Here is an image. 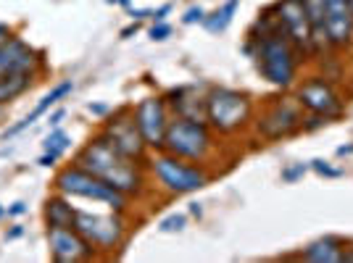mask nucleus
I'll list each match as a JSON object with an SVG mask.
<instances>
[{"mask_svg":"<svg viewBox=\"0 0 353 263\" xmlns=\"http://www.w3.org/2000/svg\"><path fill=\"white\" fill-rule=\"evenodd\" d=\"M163 98H166L169 111H172L174 116L206 121V92L198 95V87H195V85H182V87L169 90Z\"/></svg>","mask_w":353,"mask_h":263,"instance_id":"obj_16","label":"nucleus"},{"mask_svg":"<svg viewBox=\"0 0 353 263\" xmlns=\"http://www.w3.org/2000/svg\"><path fill=\"white\" fill-rule=\"evenodd\" d=\"M253 103L248 92L232 87L206 90V124L219 134H235L250 121Z\"/></svg>","mask_w":353,"mask_h":263,"instance_id":"obj_5","label":"nucleus"},{"mask_svg":"<svg viewBox=\"0 0 353 263\" xmlns=\"http://www.w3.org/2000/svg\"><path fill=\"white\" fill-rule=\"evenodd\" d=\"M0 111H3V108H0Z\"/></svg>","mask_w":353,"mask_h":263,"instance_id":"obj_43","label":"nucleus"},{"mask_svg":"<svg viewBox=\"0 0 353 263\" xmlns=\"http://www.w3.org/2000/svg\"><path fill=\"white\" fill-rule=\"evenodd\" d=\"M214 129L206 121L174 116L169 121V129L163 137V150L176 158H185L192 163H206L214 153Z\"/></svg>","mask_w":353,"mask_h":263,"instance_id":"obj_4","label":"nucleus"},{"mask_svg":"<svg viewBox=\"0 0 353 263\" xmlns=\"http://www.w3.org/2000/svg\"><path fill=\"white\" fill-rule=\"evenodd\" d=\"M274 16H277V30L293 43L301 61H303V56H314L311 27L306 8H303V0H277L274 3Z\"/></svg>","mask_w":353,"mask_h":263,"instance_id":"obj_11","label":"nucleus"},{"mask_svg":"<svg viewBox=\"0 0 353 263\" xmlns=\"http://www.w3.org/2000/svg\"><path fill=\"white\" fill-rule=\"evenodd\" d=\"M298 103L303 105V111L309 114H316V116H324L327 121L330 118H338L343 114V101L335 92V87L322 79V76H311L306 79L301 87H298Z\"/></svg>","mask_w":353,"mask_h":263,"instance_id":"obj_13","label":"nucleus"},{"mask_svg":"<svg viewBox=\"0 0 353 263\" xmlns=\"http://www.w3.org/2000/svg\"><path fill=\"white\" fill-rule=\"evenodd\" d=\"M203 19H206L203 6H190V8L182 14V24H185V27H190V24H203Z\"/></svg>","mask_w":353,"mask_h":263,"instance_id":"obj_27","label":"nucleus"},{"mask_svg":"<svg viewBox=\"0 0 353 263\" xmlns=\"http://www.w3.org/2000/svg\"><path fill=\"white\" fill-rule=\"evenodd\" d=\"M56 192H63L66 198H82V200H92V203L105 205L108 211H117V213H124L127 205H130V198L121 195L119 190H114L111 185H105L103 179H98L95 174L85 171L82 166L77 163H69L56 171L53 176V185H50Z\"/></svg>","mask_w":353,"mask_h":263,"instance_id":"obj_3","label":"nucleus"},{"mask_svg":"<svg viewBox=\"0 0 353 263\" xmlns=\"http://www.w3.org/2000/svg\"><path fill=\"white\" fill-rule=\"evenodd\" d=\"M72 147V137L66 134L63 129H50V134L45 137V143H43V150H48V153H56V156H61L63 158V153Z\"/></svg>","mask_w":353,"mask_h":263,"instance_id":"obj_23","label":"nucleus"},{"mask_svg":"<svg viewBox=\"0 0 353 263\" xmlns=\"http://www.w3.org/2000/svg\"><path fill=\"white\" fill-rule=\"evenodd\" d=\"M243 50L256 61V72L261 74L269 85L288 90L295 82L301 56L280 30L264 34V37H256V40L248 37Z\"/></svg>","mask_w":353,"mask_h":263,"instance_id":"obj_2","label":"nucleus"},{"mask_svg":"<svg viewBox=\"0 0 353 263\" xmlns=\"http://www.w3.org/2000/svg\"><path fill=\"white\" fill-rule=\"evenodd\" d=\"M61 161V156H56V153H48V150H43V156L37 158V166H45V169H53L56 163Z\"/></svg>","mask_w":353,"mask_h":263,"instance_id":"obj_30","label":"nucleus"},{"mask_svg":"<svg viewBox=\"0 0 353 263\" xmlns=\"http://www.w3.org/2000/svg\"><path fill=\"white\" fill-rule=\"evenodd\" d=\"M77 208L72 205V198H66L63 192L48 195L43 203V221L45 227H74Z\"/></svg>","mask_w":353,"mask_h":263,"instance_id":"obj_18","label":"nucleus"},{"mask_svg":"<svg viewBox=\"0 0 353 263\" xmlns=\"http://www.w3.org/2000/svg\"><path fill=\"white\" fill-rule=\"evenodd\" d=\"M111 6H121V8H132V0H105Z\"/></svg>","mask_w":353,"mask_h":263,"instance_id":"obj_39","label":"nucleus"},{"mask_svg":"<svg viewBox=\"0 0 353 263\" xmlns=\"http://www.w3.org/2000/svg\"><path fill=\"white\" fill-rule=\"evenodd\" d=\"M340 263H353V248L343 250V261H340Z\"/></svg>","mask_w":353,"mask_h":263,"instance_id":"obj_40","label":"nucleus"},{"mask_svg":"<svg viewBox=\"0 0 353 263\" xmlns=\"http://www.w3.org/2000/svg\"><path fill=\"white\" fill-rule=\"evenodd\" d=\"M63 116H66V111H63V108H56V111L48 116V127H50V129H56L61 121H63Z\"/></svg>","mask_w":353,"mask_h":263,"instance_id":"obj_33","label":"nucleus"},{"mask_svg":"<svg viewBox=\"0 0 353 263\" xmlns=\"http://www.w3.org/2000/svg\"><path fill=\"white\" fill-rule=\"evenodd\" d=\"M345 153H353V145H343V147H338V156H345Z\"/></svg>","mask_w":353,"mask_h":263,"instance_id":"obj_41","label":"nucleus"},{"mask_svg":"<svg viewBox=\"0 0 353 263\" xmlns=\"http://www.w3.org/2000/svg\"><path fill=\"white\" fill-rule=\"evenodd\" d=\"M137 32H140V21H132L130 27H124V30L119 32V37H121V40H130V37L137 34Z\"/></svg>","mask_w":353,"mask_h":263,"instance_id":"obj_35","label":"nucleus"},{"mask_svg":"<svg viewBox=\"0 0 353 263\" xmlns=\"http://www.w3.org/2000/svg\"><path fill=\"white\" fill-rule=\"evenodd\" d=\"M14 34H16V32H14V27H11V24H3V21H0V45L6 43V40H11Z\"/></svg>","mask_w":353,"mask_h":263,"instance_id":"obj_36","label":"nucleus"},{"mask_svg":"<svg viewBox=\"0 0 353 263\" xmlns=\"http://www.w3.org/2000/svg\"><path fill=\"white\" fill-rule=\"evenodd\" d=\"M88 111L92 116H108L111 114V105H105V103H88Z\"/></svg>","mask_w":353,"mask_h":263,"instance_id":"obj_31","label":"nucleus"},{"mask_svg":"<svg viewBox=\"0 0 353 263\" xmlns=\"http://www.w3.org/2000/svg\"><path fill=\"white\" fill-rule=\"evenodd\" d=\"M303 105L298 103V98H285V101L272 103L264 111V116L256 121V132L264 140H282L290 137L298 129H303Z\"/></svg>","mask_w":353,"mask_h":263,"instance_id":"obj_10","label":"nucleus"},{"mask_svg":"<svg viewBox=\"0 0 353 263\" xmlns=\"http://www.w3.org/2000/svg\"><path fill=\"white\" fill-rule=\"evenodd\" d=\"M45 240H48V255L56 263L92 261L101 255L74 227H45Z\"/></svg>","mask_w":353,"mask_h":263,"instance_id":"obj_12","label":"nucleus"},{"mask_svg":"<svg viewBox=\"0 0 353 263\" xmlns=\"http://www.w3.org/2000/svg\"><path fill=\"white\" fill-rule=\"evenodd\" d=\"M148 37H150L153 43L169 40V37H172V24H166V21H153V27L148 30Z\"/></svg>","mask_w":353,"mask_h":263,"instance_id":"obj_25","label":"nucleus"},{"mask_svg":"<svg viewBox=\"0 0 353 263\" xmlns=\"http://www.w3.org/2000/svg\"><path fill=\"white\" fill-rule=\"evenodd\" d=\"M74 229L82 234L98 253H114L117 248L124 245V237H127V224H124L121 213H117V211H111V213H90V211L77 208Z\"/></svg>","mask_w":353,"mask_h":263,"instance_id":"obj_7","label":"nucleus"},{"mask_svg":"<svg viewBox=\"0 0 353 263\" xmlns=\"http://www.w3.org/2000/svg\"><path fill=\"white\" fill-rule=\"evenodd\" d=\"M14 72H45V53L19 34L0 45V76Z\"/></svg>","mask_w":353,"mask_h":263,"instance_id":"obj_14","label":"nucleus"},{"mask_svg":"<svg viewBox=\"0 0 353 263\" xmlns=\"http://www.w3.org/2000/svg\"><path fill=\"white\" fill-rule=\"evenodd\" d=\"M190 213L195 216V219H201V216H203V205H201V203H190Z\"/></svg>","mask_w":353,"mask_h":263,"instance_id":"obj_38","label":"nucleus"},{"mask_svg":"<svg viewBox=\"0 0 353 263\" xmlns=\"http://www.w3.org/2000/svg\"><path fill=\"white\" fill-rule=\"evenodd\" d=\"M30 211V205L24 203V200H16V203H11L8 208H6V216H11V219H19V216H24Z\"/></svg>","mask_w":353,"mask_h":263,"instance_id":"obj_29","label":"nucleus"},{"mask_svg":"<svg viewBox=\"0 0 353 263\" xmlns=\"http://www.w3.org/2000/svg\"><path fill=\"white\" fill-rule=\"evenodd\" d=\"M74 163L82 166L90 174H95L98 179H103L105 185H111L114 190H119L127 198H137L143 192V185H145L143 163L121 156L103 132L92 134L88 143L77 150Z\"/></svg>","mask_w":353,"mask_h":263,"instance_id":"obj_1","label":"nucleus"},{"mask_svg":"<svg viewBox=\"0 0 353 263\" xmlns=\"http://www.w3.org/2000/svg\"><path fill=\"white\" fill-rule=\"evenodd\" d=\"M172 14V3H163V6H159V8H153V21H166V16Z\"/></svg>","mask_w":353,"mask_h":263,"instance_id":"obj_32","label":"nucleus"},{"mask_svg":"<svg viewBox=\"0 0 353 263\" xmlns=\"http://www.w3.org/2000/svg\"><path fill=\"white\" fill-rule=\"evenodd\" d=\"M101 132L111 140V145L117 147L121 156H127V158H132L137 163H145L148 145L145 140H143V134H140V129H137V124H134L130 105H124V108H119L114 114H108Z\"/></svg>","mask_w":353,"mask_h":263,"instance_id":"obj_9","label":"nucleus"},{"mask_svg":"<svg viewBox=\"0 0 353 263\" xmlns=\"http://www.w3.org/2000/svg\"><path fill=\"white\" fill-rule=\"evenodd\" d=\"M132 118L137 124V129L145 140L148 150H156L161 153L163 150V137H166V129H169V121H172V111H169V103L163 95H150V98H143L132 108Z\"/></svg>","mask_w":353,"mask_h":263,"instance_id":"obj_8","label":"nucleus"},{"mask_svg":"<svg viewBox=\"0 0 353 263\" xmlns=\"http://www.w3.org/2000/svg\"><path fill=\"white\" fill-rule=\"evenodd\" d=\"M150 171L161 185V190H166L169 195H190V192L203 190L211 182V171L203 163L176 158L166 150L156 153V158L150 161Z\"/></svg>","mask_w":353,"mask_h":263,"instance_id":"obj_6","label":"nucleus"},{"mask_svg":"<svg viewBox=\"0 0 353 263\" xmlns=\"http://www.w3.org/2000/svg\"><path fill=\"white\" fill-rule=\"evenodd\" d=\"M130 16H132V21H143V19L153 16V8H130Z\"/></svg>","mask_w":353,"mask_h":263,"instance_id":"obj_34","label":"nucleus"},{"mask_svg":"<svg viewBox=\"0 0 353 263\" xmlns=\"http://www.w3.org/2000/svg\"><path fill=\"white\" fill-rule=\"evenodd\" d=\"M311 166L309 163H293V166H288V169H282V182H288V185H293V182H298L301 176L309 171Z\"/></svg>","mask_w":353,"mask_h":263,"instance_id":"obj_26","label":"nucleus"},{"mask_svg":"<svg viewBox=\"0 0 353 263\" xmlns=\"http://www.w3.org/2000/svg\"><path fill=\"white\" fill-rule=\"evenodd\" d=\"M185 227H188V216H185V213H172V216H166V219L159 224V229H161V232H166V234H169V232H182Z\"/></svg>","mask_w":353,"mask_h":263,"instance_id":"obj_24","label":"nucleus"},{"mask_svg":"<svg viewBox=\"0 0 353 263\" xmlns=\"http://www.w3.org/2000/svg\"><path fill=\"white\" fill-rule=\"evenodd\" d=\"M37 72H14L0 76V108H6L8 103L19 101L21 95H27L34 82H37Z\"/></svg>","mask_w":353,"mask_h":263,"instance_id":"obj_20","label":"nucleus"},{"mask_svg":"<svg viewBox=\"0 0 353 263\" xmlns=\"http://www.w3.org/2000/svg\"><path fill=\"white\" fill-rule=\"evenodd\" d=\"M303 8H306V16H309L314 53H322V50L330 48L327 27H324V0H303Z\"/></svg>","mask_w":353,"mask_h":263,"instance_id":"obj_21","label":"nucleus"},{"mask_svg":"<svg viewBox=\"0 0 353 263\" xmlns=\"http://www.w3.org/2000/svg\"><path fill=\"white\" fill-rule=\"evenodd\" d=\"M343 250H345L343 240H338V237H322V240H314L311 245L301 250L298 258L311 263H340L343 261Z\"/></svg>","mask_w":353,"mask_h":263,"instance_id":"obj_19","label":"nucleus"},{"mask_svg":"<svg viewBox=\"0 0 353 263\" xmlns=\"http://www.w3.org/2000/svg\"><path fill=\"white\" fill-rule=\"evenodd\" d=\"M309 166H311V169H314V171H316L319 176H327V179H338V176H343V171H340V169H332V166H330L327 161H322V158L311 161Z\"/></svg>","mask_w":353,"mask_h":263,"instance_id":"obj_28","label":"nucleus"},{"mask_svg":"<svg viewBox=\"0 0 353 263\" xmlns=\"http://www.w3.org/2000/svg\"><path fill=\"white\" fill-rule=\"evenodd\" d=\"M237 8H240V0H221V6L216 8V11L206 14V19H203V27H206L211 34H219V32H224L230 24H232Z\"/></svg>","mask_w":353,"mask_h":263,"instance_id":"obj_22","label":"nucleus"},{"mask_svg":"<svg viewBox=\"0 0 353 263\" xmlns=\"http://www.w3.org/2000/svg\"><path fill=\"white\" fill-rule=\"evenodd\" d=\"M72 90H74V82H72V79H63V82H59V85H53V87H50V92H48V95H43V101L37 103V105L32 108L27 116L21 118V121H16L14 127H8V129L3 132V140L8 143V140H14L16 134L27 132L32 127V124L37 121V118H43L45 114L50 111V108H56V105H59V103L63 101V98H66V95H69Z\"/></svg>","mask_w":353,"mask_h":263,"instance_id":"obj_17","label":"nucleus"},{"mask_svg":"<svg viewBox=\"0 0 353 263\" xmlns=\"http://www.w3.org/2000/svg\"><path fill=\"white\" fill-rule=\"evenodd\" d=\"M324 27L330 48H348L353 43V11L348 0H324Z\"/></svg>","mask_w":353,"mask_h":263,"instance_id":"obj_15","label":"nucleus"},{"mask_svg":"<svg viewBox=\"0 0 353 263\" xmlns=\"http://www.w3.org/2000/svg\"><path fill=\"white\" fill-rule=\"evenodd\" d=\"M19 237H24V227H11V229H6V240L11 242V240H19Z\"/></svg>","mask_w":353,"mask_h":263,"instance_id":"obj_37","label":"nucleus"},{"mask_svg":"<svg viewBox=\"0 0 353 263\" xmlns=\"http://www.w3.org/2000/svg\"><path fill=\"white\" fill-rule=\"evenodd\" d=\"M3 216H6V205H0V219H3Z\"/></svg>","mask_w":353,"mask_h":263,"instance_id":"obj_42","label":"nucleus"}]
</instances>
